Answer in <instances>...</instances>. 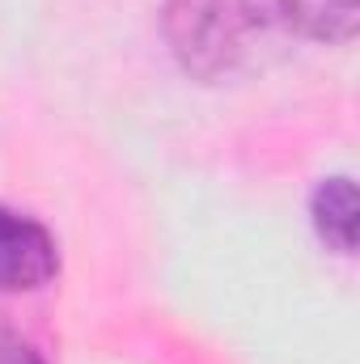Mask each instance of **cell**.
<instances>
[{
	"label": "cell",
	"mask_w": 360,
	"mask_h": 364,
	"mask_svg": "<svg viewBox=\"0 0 360 364\" xmlns=\"http://www.w3.org/2000/svg\"><path fill=\"white\" fill-rule=\"evenodd\" d=\"M280 21L275 0H166V43L195 81H225L259 60Z\"/></svg>",
	"instance_id": "6da1fadb"
},
{
	"label": "cell",
	"mask_w": 360,
	"mask_h": 364,
	"mask_svg": "<svg viewBox=\"0 0 360 364\" xmlns=\"http://www.w3.org/2000/svg\"><path fill=\"white\" fill-rule=\"evenodd\" d=\"M60 275V246L47 225L0 208V292H34Z\"/></svg>",
	"instance_id": "7a4b0ae2"
},
{
	"label": "cell",
	"mask_w": 360,
	"mask_h": 364,
	"mask_svg": "<svg viewBox=\"0 0 360 364\" xmlns=\"http://www.w3.org/2000/svg\"><path fill=\"white\" fill-rule=\"evenodd\" d=\"M314 229L335 255L356 250V186L352 178H322L314 191Z\"/></svg>",
	"instance_id": "3957f363"
},
{
	"label": "cell",
	"mask_w": 360,
	"mask_h": 364,
	"mask_svg": "<svg viewBox=\"0 0 360 364\" xmlns=\"http://www.w3.org/2000/svg\"><path fill=\"white\" fill-rule=\"evenodd\" d=\"M280 17L318 43H352L356 34V0H275Z\"/></svg>",
	"instance_id": "277c9868"
},
{
	"label": "cell",
	"mask_w": 360,
	"mask_h": 364,
	"mask_svg": "<svg viewBox=\"0 0 360 364\" xmlns=\"http://www.w3.org/2000/svg\"><path fill=\"white\" fill-rule=\"evenodd\" d=\"M0 364H51L34 343H26L13 331H0Z\"/></svg>",
	"instance_id": "5b68a950"
}]
</instances>
